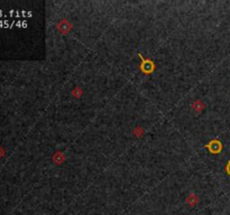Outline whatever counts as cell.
Returning <instances> with one entry per match:
<instances>
[{
	"instance_id": "6da1fadb",
	"label": "cell",
	"mask_w": 230,
	"mask_h": 215,
	"mask_svg": "<svg viewBox=\"0 0 230 215\" xmlns=\"http://www.w3.org/2000/svg\"><path fill=\"white\" fill-rule=\"evenodd\" d=\"M186 202H188L191 206H194V205L198 203V197H196V196H194V195H191L190 197L186 199Z\"/></svg>"
},
{
	"instance_id": "7a4b0ae2",
	"label": "cell",
	"mask_w": 230,
	"mask_h": 215,
	"mask_svg": "<svg viewBox=\"0 0 230 215\" xmlns=\"http://www.w3.org/2000/svg\"><path fill=\"white\" fill-rule=\"evenodd\" d=\"M226 171H227V173H228V174H229V175H230V161L228 162L227 167H226Z\"/></svg>"
}]
</instances>
